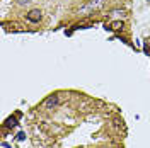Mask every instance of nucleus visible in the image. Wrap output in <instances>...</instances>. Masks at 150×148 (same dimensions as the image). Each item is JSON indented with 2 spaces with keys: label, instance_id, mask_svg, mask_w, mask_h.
<instances>
[{
  "label": "nucleus",
  "instance_id": "f257e3e1",
  "mask_svg": "<svg viewBox=\"0 0 150 148\" xmlns=\"http://www.w3.org/2000/svg\"><path fill=\"white\" fill-rule=\"evenodd\" d=\"M104 2H106V0H87V2H85V5H82V7L79 9V14L87 16V14H91L92 10L101 9V7L104 5Z\"/></svg>",
  "mask_w": 150,
  "mask_h": 148
},
{
  "label": "nucleus",
  "instance_id": "f03ea898",
  "mask_svg": "<svg viewBox=\"0 0 150 148\" xmlns=\"http://www.w3.org/2000/svg\"><path fill=\"white\" fill-rule=\"evenodd\" d=\"M60 104V97H58V94H51V95H48L45 102L41 104V107H45V109H53Z\"/></svg>",
  "mask_w": 150,
  "mask_h": 148
},
{
  "label": "nucleus",
  "instance_id": "7ed1b4c3",
  "mask_svg": "<svg viewBox=\"0 0 150 148\" xmlns=\"http://www.w3.org/2000/svg\"><path fill=\"white\" fill-rule=\"evenodd\" d=\"M41 17H43V12L39 9H33L28 12V16H26V19H28L29 22H39L41 20Z\"/></svg>",
  "mask_w": 150,
  "mask_h": 148
},
{
  "label": "nucleus",
  "instance_id": "20e7f679",
  "mask_svg": "<svg viewBox=\"0 0 150 148\" xmlns=\"http://www.w3.org/2000/svg\"><path fill=\"white\" fill-rule=\"evenodd\" d=\"M17 118H21V112H17L16 116H10L5 119L4 123V128H14V126H17Z\"/></svg>",
  "mask_w": 150,
  "mask_h": 148
},
{
  "label": "nucleus",
  "instance_id": "39448f33",
  "mask_svg": "<svg viewBox=\"0 0 150 148\" xmlns=\"http://www.w3.org/2000/svg\"><path fill=\"white\" fill-rule=\"evenodd\" d=\"M120 29H123L121 20H114L111 24H106V31H120Z\"/></svg>",
  "mask_w": 150,
  "mask_h": 148
},
{
  "label": "nucleus",
  "instance_id": "423d86ee",
  "mask_svg": "<svg viewBox=\"0 0 150 148\" xmlns=\"http://www.w3.org/2000/svg\"><path fill=\"white\" fill-rule=\"evenodd\" d=\"M16 2H17V5H29L33 0H16Z\"/></svg>",
  "mask_w": 150,
  "mask_h": 148
},
{
  "label": "nucleus",
  "instance_id": "0eeeda50",
  "mask_svg": "<svg viewBox=\"0 0 150 148\" xmlns=\"http://www.w3.org/2000/svg\"><path fill=\"white\" fill-rule=\"evenodd\" d=\"M17 140H19V141H22V140H26V135H24V133H19V135H17Z\"/></svg>",
  "mask_w": 150,
  "mask_h": 148
},
{
  "label": "nucleus",
  "instance_id": "6e6552de",
  "mask_svg": "<svg viewBox=\"0 0 150 148\" xmlns=\"http://www.w3.org/2000/svg\"><path fill=\"white\" fill-rule=\"evenodd\" d=\"M149 2H150V0H149Z\"/></svg>",
  "mask_w": 150,
  "mask_h": 148
}]
</instances>
